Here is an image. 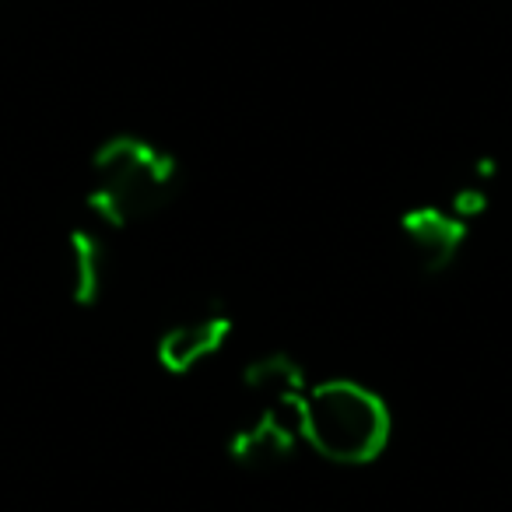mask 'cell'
<instances>
[{"label": "cell", "instance_id": "cell-3", "mask_svg": "<svg viewBox=\"0 0 512 512\" xmlns=\"http://www.w3.org/2000/svg\"><path fill=\"white\" fill-rule=\"evenodd\" d=\"M302 404L256 407L253 418L232 432L228 456L246 470H271L278 463H285L306 442V435H302Z\"/></svg>", "mask_w": 512, "mask_h": 512}, {"label": "cell", "instance_id": "cell-8", "mask_svg": "<svg viewBox=\"0 0 512 512\" xmlns=\"http://www.w3.org/2000/svg\"><path fill=\"white\" fill-rule=\"evenodd\" d=\"M488 179L484 176H474L467 179V183H460V190L453 193V204H449V211L460 214L463 221L477 218V214L488 211Z\"/></svg>", "mask_w": 512, "mask_h": 512}, {"label": "cell", "instance_id": "cell-5", "mask_svg": "<svg viewBox=\"0 0 512 512\" xmlns=\"http://www.w3.org/2000/svg\"><path fill=\"white\" fill-rule=\"evenodd\" d=\"M232 334V316L218 306H204L197 313L176 320L162 337H158V362L169 372H193L214 358L228 344Z\"/></svg>", "mask_w": 512, "mask_h": 512}, {"label": "cell", "instance_id": "cell-4", "mask_svg": "<svg viewBox=\"0 0 512 512\" xmlns=\"http://www.w3.org/2000/svg\"><path fill=\"white\" fill-rule=\"evenodd\" d=\"M400 235H404V246L418 271L442 274L456 264V256H460L463 242H467V221L449 211V207L418 204L411 211H404Z\"/></svg>", "mask_w": 512, "mask_h": 512}, {"label": "cell", "instance_id": "cell-1", "mask_svg": "<svg viewBox=\"0 0 512 512\" xmlns=\"http://www.w3.org/2000/svg\"><path fill=\"white\" fill-rule=\"evenodd\" d=\"M302 435L323 460L365 467L390 446L393 418L386 400L355 379H327L309 386L302 404Z\"/></svg>", "mask_w": 512, "mask_h": 512}, {"label": "cell", "instance_id": "cell-6", "mask_svg": "<svg viewBox=\"0 0 512 512\" xmlns=\"http://www.w3.org/2000/svg\"><path fill=\"white\" fill-rule=\"evenodd\" d=\"M242 386L256 400V407H271V404H302L309 393L306 372L299 369L292 355H260L246 365L242 372Z\"/></svg>", "mask_w": 512, "mask_h": 512}, {"label": "cell", "instance_id": "cell-2", "mask_svg": "<svg viewBox=\"0 0 512 512\" xmlns=\"http://www.w3.org/2000/svg\"><path fill=\"white\" fill-rule=\"evenodd\" d=\"M179 165L158 144L144 137H113L92 158V211L106 225H137L158 214L172 200Z\"/></svg>", "mask_w": 512, "mask_h": 512}, {"label": "cell", "instance_id": "cell-7", "mask_svg": "<svg viewBox=\"0 0 512 512\" xmlns=\"http://www.w3.org/2000/svg\"><path fill=\"white\" fill-rule=\"evenodd\" d=\"M106 288V249L99 235L74 228L67 235V292L78 306H95Z\"/></svg>", "mask_w": 512, "mask_h": 512}]
</instances>
